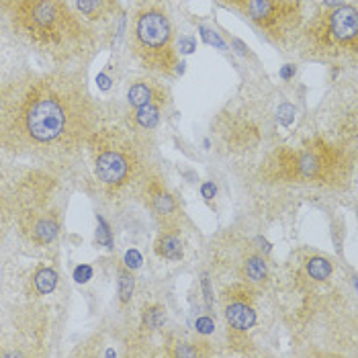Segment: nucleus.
<instances>
[{
    "mask_svg": "<svg viewBox=\"0 0 358 358\" xmlns=\"http://www.w3.org/2000/svg\"><path fill=\"white\" fill-rule=\"evenodd\" d=\"M164 324V309L162 307H146L143 311V328L148 330H156Z\"/></svg>",
    "mask_w": 358,
    "mask_h": 358,
    "instance_id": "6ab92c4d",
    "label": "nucleus"
},
{
    "mask_svg": "<svg viewBox=\"0 0 358 358\" xmlns=\"http://www.w3.org/2000/svg\"><path fill=\"white\" fill-rule=\"evenodd\" d=\"M127 101L131 107H143V105H150V103H156L160 107H164L168 103V92L164 86H160L158 82L154 80H137L129 92H127Z\"/></svg>",
    "mask_w": 358,
    "mask_h": 358,
    "instance_id": "9b49d317",
    "label": "nucleus"
},
{
    "mask_svg": "<svg viewBox=\"0 0 358 358\" xmlns=\"http://www.w3.org/2000/svg\"><path fill=\"white\" fill-rule=\"evenodd\" d=\"M90 277H92V268L86 266V264H84V266H78V268L74 270V279H76L78 283H86Z\"/></svg>",
    "mask_w": 358,
    "mask_h": 358,
    "instance_id": "5701e85b",
    "label": "nucleus"
},
{
    "mask_svg": "<svg viewBox=\"0 0 358 358\" xmlns=\"http://www.w3.org/2000/svg\"><path fill=\"white\" fill-rule=\"evenodd\" d=\"M223 311L230 328L234 332H246L256 324V309H254V291L243 285H232L223 293Z\"/></svg>",
    "mask_w": 358,
    "mask_h": 358,
    "instance_id": "1a4fd4ad",
    "label": "nucleus"
},
{
    "mask_svg": "<svg viewBox=\"0 0 358 358\" xmlns=\"http://www.w3.org/2000/svg\"><path fill=\"white\" fill-rule=\"evenodd\" d=\"M228 4H232V6H238V8H241L243 10V4H246V0H226Z\"/></svg>",
    "mask_w": 358,
    "mask_h": 358,
    "instance_id": "c756f323",
    "label": "nucleus"
},
{
    "mask_svg": "<svg viewBox=\"0 0 358 358\" xmlns=\"http://www.w3.org/2000/svg\"><path fill=\"white\" fill-rule=\"evenodd\" d=\"M293 117H295V109H293L291 105H283V107L279 109V121H281L283 125H291Z\"/></svg>",
    "mask_w": 358,
    "mask_h": 358,
    "instance_id": "412c9836",
    "label": "nucleus"
},
{
    "mask_svg": "<svg viewBox=\"0 0 358 358\" xmlns=\"http://www.w3.org/2000/svg\"><path fill=\"white\" fill-rule=\"evenodd\" d=\"M99 82H101V88H105V90L109 88V78H107V76L101 74V76H99Z\"/></svg>",
    "mask_w": 358,
    "mask_h": 358,
    "instance_id": "c85d7f7f",
    "label": "nucleus"
},
{
    "mask_svg": "<svg viewBox=\"0 0 358 358\" xmlns=\"http://www.w3.org/2000/svg\"><path fill=\"white\" fill-rule=\"evenodd\" d=\"M156 254L166 260H180L182 258V239H180L179 226L162 228L156 239Z\"/></svg>",
    "mask_w": 358,
    "mask_h": 358,
    "instance_id": "f8f14e48",
    "label": "nucleus"
},
{
    "mask_svg": "<svg viewBox=\"0 0 358 358\" xmlns=\"http://www.w3.org/2000/svg\"><path fill=\"white\" fill-rule=\"evenodd\" d=\"M305 54L313 58L355 56L358 50V12L352 4L326 6L303 29Z\"/></svg>",
    "mask_w": 358,
    "mask_h": 358,
    "instance_id": "39448f33",
    "label": "nucleus"
},
{
    "mask_svg": "<svg viewBox=\"0 0 358 358\" xmlns=\"http://www.w3.org/2000/svg\"><path fill=\"white\" fill-rule=\"evenodd\" d=\"M182 48H184L182 52H186V54H188V52H192V48H195L192 39H184V41H182Z\"/></svg>",
    "mask_w": 358,
    "mask_h": 358,
    "instance_id": "cd10ccee",
    "label": "nucleus"
},
{
    "mask_svg": "<svg viewBox=\"0 0 358 358\" xmlns=\"http://www.w3.org/2000/svg\"><path fill=\"white\" fill-rule=\"evenodd\" d=\"M0 197H2V195H0Z\"/></svg>",
    "mask_w": 358,
    "mask_h": 358,
    "instance_id": "2f4dec72",
    "label": "nucleus"
},
{
    "mask_svg": "<svg viewBox=\"0 0 358 358\" xmlns=\"http://www.w3.org/2000/svg\"><path fill=\"white\" fill-rule=\"evenodd\" d=\"M293 74H295V66H285V68L281 70V76H283L285 80H289Z\"/></svg>",
    "mask_w": 358,
    "mask_h": 358,
    "instance_id": "bb28decb",
    "label": "nucleus"
},
{
    "mask_svg": "<svg viewBox=\"0 0 358 358\" xmlns=\"http://www.w3.org/2000/svg\"><path fill=\"white\" fill-rule=\"evenodd\" d=\"M33 285H35V293L37 295H50L56 285H58V272L50 266H43L35 272L33 277Z\"/></svg>",
    "mask_w": 358,
    "mask_h": 358,
    "instance_id": "dca6fc26",
    "label": "nucleus"
},
{
    "mask_svg": "<svg viewBox=\"0 0 358 358\" xmlns=\"http://www.w3.org/2000/svg\"><path fill=\"white\" fill-rule=\"evenodd\" d=\"M160 121V105L156 103H150V105H143V107H137L135 109V115H133V123L146 131L154 129Z\"/></svg>",
    "mask_w": 358,
    "mask_h": 358,
    "instance_id": "2eb2a0df",
    "label": "nucleus"
},
{
    "mask_svg": "<svg viewBox=\"0 0 358 358\" xmlns=\"http://www.w3.org/2000/svg\"><path fill=\"white\" fill-rule=\"evenodd\" d=\"M86 148L92 156L95 177L109 190L119 192L141 172V150L129 131L119 127H97Z\"/></svg>",
    "mask_w": 358,
    "mask_h": 358,
    "instance_id": "20e7f679",
    "label": "nucleus"
},
{
    "mask_svg": "<svg viewBox=\"0 0 358 358\" xmlns=\"http://www.w3.org/2000/svg\"><path fill=\"white\" fill-rule=\"evenodd\" d=\"M243 275L250 283H262L268 277L266 262L260 254H250L243 262Z\"/></svg>",
    "mask_w": 358,
    "mask_h": 358,
    "instance_id": "4468645a",
    "label": "nucleus"
},
{
    "mask_svg": "<svg viewBox=\"0 0 358 358\" xmlns=\"http://www.w3.org/2000/svg\"><path fill=\"white\" fill-rule=\"evenodd\" d=\"M97 127L84 80L66 72L17 82L0 97V146L41 162L66 164Z\"/></svg>",
    "mask_w": 358,
    "mask_h": 358,
    "instance_id": "f257e3e1",
    "label": "nucleus"
},
{
    "mask_svg": "<svg viewBox=\"0 0 358 358\" xmlns=\"http://www.w3.org/2000/svg\"><path fill=\"white\" fill-rule=\"evenodd\" d=\"M243 12L272 41L287 43L305 21L303 0H246Z\"/></svg>",
    "mask_w": 358,
    "mask_h": 358,
    "instance_id": "6e6552de",
    "label": "nucleus"
},
{
    "mask_svg": "<svg viewBox=\"0 0 358 358\" xmlns=\"http://www.w3.org/2000/svg\"><path fill=\"white\" fill-rule=\"evenodd\" d=\"M12 31L39 54L72 61L92 52L90 31L63 0H0Z\"/></svg>",
    "mask_w": 358,
    "mask_h": 358,
    "instance_id": "f03ea898",
    "label": "nucleus"
},
{
    "mask_svg": "<svg viewBox=\"0 0 358 358\" xmlns=\"http://www.w3.org/2000/svg\"><path fill=\"white\" fill-rule=\"evenodd\" d=\"M117 0H76V8L82 17H86L88 21H97V19H105L113 8H115Z\"/></svg>",
    "mask_w": 358,
    "mask_h": 358,
    "instance_id": "ddd939ff",
    "label": "nucleus"
},
{
    "mask_svg": "<svg viewBox=\"0 0 358 358\" xmlns=\"http://www.w3.org/2000/svg\"><path fill=\"white\" fill-rule=\"evenodd\" d=\"M97 239H99V243H105L107 248L113 246L111 230H109V226H107V221H105L103 217H99V232H97Z\"/></svg>",
    "mask_w": 358,
    "mask_h": 358,
    "instance_id": "aec40b11",
    "label": "nucleus"
},
{
    "mask_svg": "<svg viewBox=\"0 0 358 358\" xmlns=\"http://www.w3.org/2000/svg\"><path fill=\"white\" fill-rule=\"evenodd\" d=\"M31 179L17 197L21 234L35 246H48L60 234V209L50 205L52 184Z\"/></svg>",
    "mask_w": 358,
    "mask_h": 358,
    "instance_id": "0eeeda50",
    "label": "nucleus"
},
{
    "mask_svg": "<svg viewBox=\"0 0 358 358\" xmlns=\"http://www.w3.org/2000/svg\"><path fill=\"white\" fill-rule=\"evenodd\" d=\"M197 330H199L201 334H209V332H213V321H211L209 317H201V319L197 321Z\"/></svg>",
    "mask_w": 358,
    "mask_h": 358,
    "instance_id": "393cba45",
    "label": "nucleus"
},
{
    "mask_svg": "<svg viewBox=\"0 0 358 358\" xmlns=\"http://www.w3.org/2000/svg\"><path fill=\"white\" fill-rule=\"evenodd\" d=\"M133 52L152 72L170 76L177 70L172 25L164 8L150 4L137 10L133 25Z\"/></svg>",
    "mask_w": 358,
    "mask_h": 358,
    "instance_id": "423d86ee",
    "label": "nucleus"
},
{
    "mask_svg": "<svg viewBox=\"0 0 358 358\" xmlns=\"http://www.w3.org/2000/svg\"><path fill=\"white\" fill-rule=\"evenodd\" d=\"M344 4V0H326V6H340Z\"/></svg>",
    "mask_w": 358,
    "mask_h": 358,
    "instance_id": "7c9ffc66",
    "label": "nucleus"
},
{
    "mask_svg": "<svg viewBox=\"0 0 358 358\" xmlns=\"http://www.w3.org/2000/svg\"><path fill=\"white\" fill-rule=\"evenodd\" d=\"M133 287H135V281H133L131 268H121L119 270V299L123 301V303H127L129 299L133 297Z\"/></svg>",
    "mask_w": 358,
    "mask_h": 358,
    "instance_id": "a211bd4d",
    "label": "nucleus"
},
{
    "mask_svg": "<svg viewBox=\"0 0 358 358\" xmlns=\"http://www.w3.org/2000/svg\"><path fill=\"white\" fill-rule=\"evenodd\" d=\"M215 190H217V188H215V184H213V182H205V184H203V188H201V192H203V197H205V199H213V197H215Z\"/></svg>",
    "mask_w": 358,
    "mask_h": 358,
    "instance_id": "a878e982",
    "label": "nucleus"
},
{
    "mask_svg": "<svg viewBox=\"0 0 358 358\" xmlns=\"http://www.w3.org/2000/svg\"><path fill=\"white\" fill-rule=\"evenodd\" d=\"M307 275L315 281H326L332 275V262L321 256H313L307 260Z\"/></svg>",
    "mask_w": 358,
    "mask_h": 358,
    "instance_id": "f3484780",
    "label": "nucleus"
},
{
    "mask_svg": "<svg viewBox=\"0 0 358 358\" xmlns=\"http://www.w3.org/2000/svg\"><path fill=\"white\" fill-rule=\"evenodd\" d=\"M125 264H127V268H137V266L141 264L139 252H137V250H129V252L125 254Z\"/></svg>",
    "mask_w": 358,
    "mask_h": 358,
    "instance_id": "4be33fe9",
    "label": "nucleus"
},
{
    "mask_svg": "<svg viewBox=\"0 0 358 358\" xmlns=\"http://www.w3.org/2000/svg\"><path fill=\"white\" fill-rule=\"evenodd\" d=\"M143 197L146 205L154 213V217L162 223V228L168 226H179L180 205L177 203L175 195L164 186V182L158 177H150L143 182Z\"/></svg>",
    "mask_w": 358,
    "mask_h": 358,
    "instance_id": "9d476101",
    "label": "nucleus"
},
{
    "mask_svg": "<svg viewBox=\"0 0 358 358\" xmlns=\"http://www.w3.org/2000/svg\"><path fill=\"white\" fill-rule=\"evenodd\" d=\"M201 33H203V37H205V41H209V43H215L217 48H223V41L215 35V31H209V29H201Z\"/></svg>",
    "mask_w": 358,
    "mask_h": 358,
    "instance_id": "b1692460",
    "label": "nucleus"
},
{
    "mask_svg": "<svg viewBox=\"0 0 358 358\" xmlns=\"http://www.w3.org/2000/svg\"><path fill=\"white\" fill-rule=\"evenodd\" d=\"M350 170L352 158L346 154V150L317 137L301 148L275 150L262 166V177L270 182L336 186L348 179Z\"/></svg>",
    "mask_w": 358,
    "mask_h": 358,
    "instance_id": "7ed1b4c3",
    "label": "nucleus"
}]
</instances>
